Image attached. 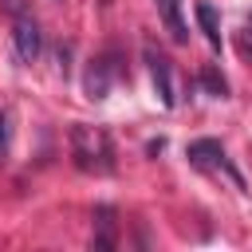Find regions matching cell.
I'll return each mask as SVG.
<instances>
[{
  "mask_svg": "<svg viewBox=\"0 0 252 252\" xmlns=\"http://www.w3.org/2000/svg\"><path fill=\"white\" fill-rule=\"evenodd\" d=\"M71 158L87 173H110L114 169V142H110V134L102 126L75 122L71 126Z\"/></svg>",
  "mask_w": 252,
  "mask_h": 252,
  "instance_id": "obj_1",
  "label": "cell"
},
{
  "mask_svg": "<svg viewBox=\"0 0 252 252\" xmlns=\"http://www.w3.org/2000/svg\"><path fill=\"white\" fill-rule=\"evenodd\" d=\"M12 43H16V59L20 63H35L39 51H43V32L32 16H20L16 28H12Z\"/></svg>",
  "mask_w": 252,
  "mask_h": 252,
  "instance_id": "obj_2",
  "label": "cell"
},
{
  "mask_svg": "<svg viewBox=\"0 0 252 252\" xmlns=\"http://www.w3.org/2000/svg\"><path fill=\"white\" fill-rule=\"evenodd\" d=\"M146 63H150V79H154V94H158V102H161V106H173L177 94H173V67H169V59H165L161 51L146 47Z\"/></svg>",
  "mask_w": 252,
  "mask_h": 252,
  "instance_id": "obj_3",
  "label": "cell"
},
{
  "mask_svg": "<svg viewBox=\"0 0 252 252\" xmlns=\"http://www.w3.org/2000/svg\"><path fill=\"white\" fill-rule=\"evenodd\" d=\"M185 158H189L193 165H220V169H228V177L240 185V173L224 161V146H220V142H213V138H197V142H189Z\"/></svg>",
  "mask_w": 252,
  "mask_h": 252,
  "instance_id": "obj_4",
  "label": "cell"
},
{
  "mask_svg": "<svg viewBox=\"0 0 252 252\" xmlns=\"http://www.w3.org/2000/svg\"><path fill=\"white\" fill-rule=\"evenodd\" d=\"M154 8H158V16H161L169 39H173V43H185V39H189V28H185V16H181V4H177V0H154Z\"/></svg>",
  "mask_w": 252,
  "mask_h": 252,
  "instance_id": "obj_5",
  "label": "cell"
},
{
  "mask_svg": "<svg viewBox=\"0 0 252 252\" xmlns=\"http://www.w3.org/2000/svg\"><path fill=\"white\" fill-rule=\"evenodd\" d=\"M197 24H201V32H205L209 47H213V51H220V20H217V8H213L209 0H201V4H197Z\"/></svg>",
  "mask_w": 252,
  "mask_h": 252,
  "instance_id": "obj_6",
  "label": "cell"
},
{
  "mask_svg": "<svg viewBox=\"0 0 252 252\" xmlns=\"http://www.w3.org/2000/svg\"><path fill=\"white\" fill-rule=\"evenodd\" d=\"M94 217H98V232H94L91 248L106 252V248H114V209H110V205H98V209H94Z\"/></svg>",
  "mask_w": 252,
  "mask_h": 252,
  "instance_id": "obj_7",
  "label": "cell"
},
{
  "mask_svg": "<svg viewBox=\"0 0 252 252\" xmlns=\"http://www.w3.org/2000/svg\"><path fill=\"white\" fill-rule=\"evenodd\" d=\"M110 91V67L106 63H91L87 71V98H106Z\"/></svg>",
  "mask_w": 252,
  "mask_h": 252,
  "instance_id": "obj_8",
  "label": "cell"
},
{
  "mask_svg": "<svg viewBox=\"0 0 252 252\" xmlns=\"http://www.w3.org/2000/svg\"><path fill=\"white\" fill-rule=\"evenodd\" d=\"M201 83H205V91H209L213 98H224V94H228V83H224V75H220L217 67H205V71H201Z\"/></svg>",
  "mask_w": 252,
  "mask_h": 252,
  "instance_id": "obj_9",
  "label": "cell"
},
{
  "mask_svg": "<svg viewBox=\"0 0 252 252\" xmlns=\"http://www.w3.org/2000/svg\"><path fill=\"white\" fill-rule=\"evenodd\" d=\"M8 142H12V118H8V110L0 106V158L8 154Z\"/></svg>",
  "mask_w": 252,
  "mask_h": 252,
  "instance_id": "obj_10",
  "label": "cell"
},
{
  "mask_svg": "<svg viewBox=\"0 0 252 252\" xmlns=\"http://www.w3.org/2000/svg\"><path fill=\"white\" fill-rule=\"evenodd\" d=\"M240 51H244V55L252 51V35H244V39H240Z\"/></svg>",
  "mask_w": 252,
  "mask_h": 252,
  "instance_id": "obj_11",
  "label": "cell"
}]
</instances>
